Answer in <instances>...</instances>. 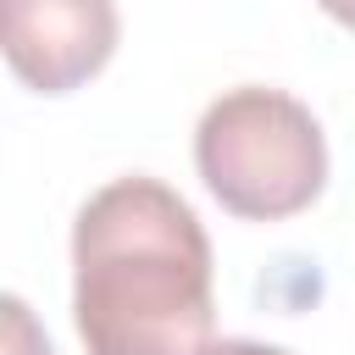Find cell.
I'll return each instance as SVG.
<instances>
[{
	"instance_id": "obj_1",
	"label": "cell",
	"mask_w": 355,
	"mask_h": 355,
	"mask_svg": "<svg viewBox=\"0 0 355 355\" xmlns=\"http://www.w3.org/2000/svg\"><path fill=\"white\" fill-rule=\"evenodd\" d=\"M72 322L89 355H200L211 344V239L178 189L133 172L83 200Z\"/></svg>"
},
{
	"instance_id": "obj_2",
	"label": "cell",
	"mask_w": 355,
	"mask_h": 355,
	"mask_svg": "<svg viewBox=\"0 0 355 355\" xmlns=\"http://www.w3.org/2000/svg\"><path fill=\"white\" fill-rule=\"evenodd\" d=\"M194 166L222 211L244 222H283L322 194L327 139L311 105L283 89L244 83L205 105L194 128Z\"/></svg>"
},
{
	"instance_id": "obj_3",
	"label": "cell",
	"mask_w": 355,
	"mask_h": 355,
	"mask_svg": "<svg viewBox=\"0 0 355 355\" xmlns=\"http://www.w3.org/2000/svg\"><path fill=\"white\" fill-rule=\"evenodd\" d=\"M6 61L33 94H72L116 50L111 0H0Z\"/></svg>"
},
{
	"instance_id": "obj_4",
	"label": "cell",
	"mask_w": 355,
	"mask_h": 355,
	"mask_svg": "<svg viewBox=\"0 0 355 355\" xmlns=\"http://www.w3.org/2000/svg\"><path fill=\"white\" fill-rule=\"evenodd\" d=\"M200 355H294L283 344H261V338H211Z\"/></svg>"
},
{
	"instance_id": "obj_5",
	"label": "cell",
	"mask_w": 355,
	"mask_h": 355,
	"mask_svg": "<svg viewBox=\"0 0 355 355\" xmlns=\"http://www.w3.org/2000/svg\"><path fill=\"white\" fill-rule=\"evenodd\" d=\"M333 22H344V28H355V0H316Z\"/></svg>"
}]
</instances>
